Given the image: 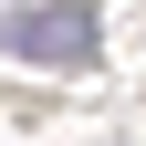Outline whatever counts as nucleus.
<instances>
[{
  "mask_svg": "<svg viewBox=\"0 0 146 146\" xmlns=\"http://www.w3.org/2000/svg\"><path fill=\"white\" fill-rule=\"evenodd\" d=\"M0 52H11V63L84 73L104 52V21H94V0H11V11H0Z\"/></svg>",
  "mask_w": 146,
  "mask_h": 146,
  "instance_id": "obj_1",
  "label": "nucleus"
}]
</instances>
